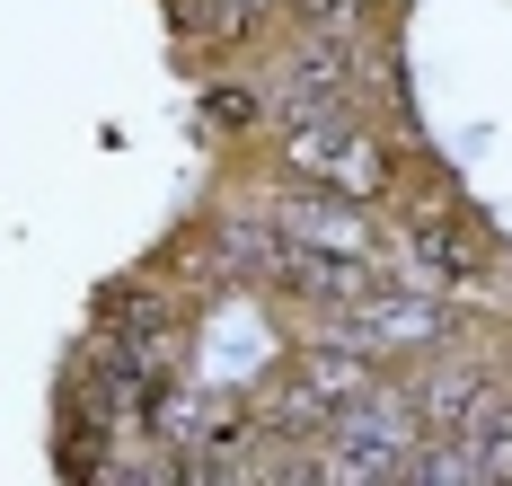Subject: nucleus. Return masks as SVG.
I'll return each instance as SVG.
<instances>
[{
  "mask_svg": "<svg viewBox=\"0 0 512 486\" xmlns=\"http://www.w3.org/2000/svg\"><path fill=\"white\" fill-rule=\"evenodd\" d=\"M274 160L292 168L301 186L345 195V204H380V195H389V177H398V160L380 151V133H371L362 115H283Z\"/></svg>",
  "mask_w": 512,
  "mask_h": 486,
  "instance_id": "f257e3e1",
  "label": "nucleus"
},
{
  "mask_svg": "<svg viewBox=\"0 0 512 486\" xmlns=\"http://www.w3.org/2000/svg\"><path fill=\"white\" fill-rule=\"evenodd\" d=\"M460 327H468V319L442 301V292H398V283H380L371 301H354V310L336 319V345L362 354V363L380 372V363H407V354L433 363L442 345H460Z\"/></svg>",
  "mask_w": 512,
  "mask_h": 486,
  "instance_id": "f03ea898",
  "label": "nucleus"
},
{
  "mask_svg": "<svg viewBox=\"0 0 512 486\" xmlns=\"http://www.w3.org/2000/svg\"><path fill=\"white\" fill-rule=\"evenodd\" d=\"M256 213L274 221V239L283 248H301V257H336V266H380V221L345 204V195H318V186H292V195H274V204H256Z\"/></svg>",
  "mask_w": 512,
  "mask_h": 486,
  "instance_id": "7ed1b4c3",
  "label": "nucleus"
},
{
  "mask_svg": "<svg viewBox=\"0 0 512 486\" xmlns=\"http://www.w3.org/2000/svg\"><path fill=\"white\" fill-rule=\"evenodd\" d=\"M486 398H495V372H486V363H468V354H442V363L407 389L415 442H468V425H477V407H486Z\"/></svg>",
  "mask_w": 512,
  "mask_h": 486,
  "instance_id": "20e7f679",
  "label": "nucleus"
},
{
  "mask_svg": "<svg viewBox=\"0 0 512 486\" xmlns=\"http://www.w3.org/2000/svg\"><path fill=\"white\" fill-rule=\"evenodd\" d=\"M265 283H274V292H292V301H301V310H318V319H345V310H354V301H371L389 274H380V266H336V257H301V248H283Z\"/></svg>",
  "mask_w": 512,
  "mask_h": 486,
  "instance_id": "39448f33",
  "label": "nucleus"
},
{
  "mask_svg": "<svg viewBox=\"0 0 512 486\" xmlns=\"http://www.w3.org/2000/svg\"><path fill=\"white\" fill-rule=\"evenodd\" d=\"M468 469H477V486H512V389H495L486 407H477V425H468Z\"/></svg>",
  "mask_w": 512,
  "mask_h": 486,
  "instance_id": "423d86ee",
  "label": "nucleus"
},
{
  "mask_svg": "<svg viewBox=\"0 0 512 486\" xmlns=\"http://www.w3.org/2000/svg\"><path fill=\"white\" fill-rule=\"evenodd\" d=\"M168 27L186 36V45H239L256 27L248 0H168Z\"/></svg>",
  "mask_w": 512,
  "mask_h": 486,
  "instance_id": "0eeeda50",
  "label": "nucleus"
},
{
  "mask_svg": "<svg viewBox=\"0 0 512 486\" xmlns=\"http://www.w3.org/2000/svg\"><path fill=\"white\" fill-rule=\"evenodd\" d=\"M380 0H292V18H301V36H354L362 18H371Z\"/></svg>",
  "mask_w": 512,
  "mask_h": 486,
  "instance_id": "6e6552de",
  "label": "nucleus"
},
{
  "mask_svg": "<svg viewBox=\"0 0 512 486\" xmlns=\"http://www.w3.org/2000/svg\"><path fill=\"white\" fill-rule=\"evenodd\" d=\"M212 115H221V124H248L256 98H248V89H221V98H212Z\"/></svg>",
  "mask_w": 512,
  "mask_h": 486,
  "instance_id": "1a4fd4ad",
  "label": "nucleus"
}]
</instances>
